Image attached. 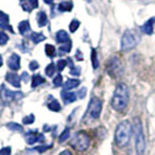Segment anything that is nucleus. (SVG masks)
<instances>
[{
  "mask_svg": "<svg viewBox=\"0 0 155 155\" xmlns=\"http://www.w3.org/2000/svg\"><path fill=\"white\" fill-rule=\"evenodd\" d=\"M130 101V89L125 83H119L117 85L111 105L116 111H124Z\"/></svg>",
  "mask_w": 155,
  "mask_h": 155,
  "instance_id": "nucleus-1",
  "label": "nucleus"
},
{
  "mask_svg": "<svg viewBox=\"0 0 155 155\" xmlns=\"http://www.w3.org/2000/svg\"><path fill=\"white\" fill-rule=\"evenodd\" d=\"M133 132V125L130 123V120H123L116 128L114 139L116 143L119 147H126L131 140Z\"/></svg>",
  "mask_w": 155,
  "mask_h": 155,
  "instance_id": "nucleus-2",
  "label": "nucleus"
},
{
  "mask_svg": "<svg viewBox=\"0 0 155 155\" xmlns=\"http://www.w3.org/2000/svg\"><path fill=\"white\" fill-rule=\"evenodd\" d=\"M133 132H134V138H135V149L138 155H143L146 150V139L143 134V128L142 124L139 118L134 119L133 123Z\"/></svg>",
  "mask_w": 155,
  "mask_h": 155,
  "instance_id": "nucleus-3",
  "label": "nucleus"
},
{
  "mask_svg": "<svg viewBox=\"0 0 155 155\" xmlns=\"http://www.w3.org/2000/svg\"><path fill=\"white\" fill-rule=\"evenodd\" d=\"M90 142H91V139L87 135V133L81 131L74 135L70 143L75 149H77L78 152H84L90 147Z\"/></svg>",
  "mask_w": 155,
  "mask_h": 155,
  "instance_id": "nucleus-4",
  "label": "nucleus"
},
{
  "mask_svg": "<svg viewBox=\"0 0 155 155\" xmlns=\"http://www.w3.org/2000/svg\"><path fill=\"white\" fill-rule=\"evenodd\" d=\"M140 42V36L139 34L133 29H128L124 33L123 39H121V50H130L133 49L134 47H137V45Z\"/></svg>",
  "mask_w": 155,
  "mask_h": 155,
  "instance_id": "nucleus-5",
  "label": "nucleus"
},
{
  "mask_svg": "<svg viewBox=\"0 0 155 155\" xmlns=\"http://www.w3.org/2000/svg\"><path fill=\"white\" fill-rule=\"evenodd\" d=\"M101 109H103V103H101V99L97 98V97H92L90 103H89L86 114L91 119H98L101 113Z\"/></svg>",
  "mask_w": 155,
  "mask_h": 155,
  "instance_id": "nucleus-6",
  "label": "nucleus"
},
{
  "mask_svg": "<svg viewBox=\"0 0 155 155\" xmlns=\"http://www.w3.org/2000/svg\"><path fill=\"white\" fill-rule=\"evenodd\" d=\"M107 72H109L110 76L113 78H116L117 76L120 75V72H121V63L117 57H113L109 62V64H107Z\"/></svg>",
  "mask_w": 155,
  "mask_h": 155,
  "instance_id": "nucleus-7",
  "label": "nucleus"
},
{
  "mask_svg": "<svg viewBox=\"0 0 155 155\" xmlns=\"http://www.w3.org/2000/svg\"><path fill=\"white\" fill-rule=\"evenodd\" d=\"M0 97H1V99L4 101H12L13 99H16V98H21L22 97V94L21 93H18L16 92H13V91H11V90H8L6 86H1V91H0Z\"/></svg>",
  "mask_w": 155,
  "mask_h": 155,
  "instance_id": "nucleus-8",
  "label": "nucleus"
},
{
  "mask_svg": "<svg viewBox=\"0 0 155 155\" xmlns=\"http://www.w3.org/2000/svg\"><path fill=\"white\" fill-rule=\"evenodd\" d=\"M7 65L8 68L13 71L20 69V56L16 54H12L7 60Z\"/></svg>",
  "mask_w": 155,
  "mask_h": 155,
  "instance_id": "nucleus-9",
  "label": "nucleus"
},
{
  "mask_svg": "<svg viewBox=\"0 0 155 155\" xmlns=\"http://www.w3.org/2000/svg\"><path fill=\"white\" fill-rule=\"evenodd\" d=\"M26 141H27V143L33 145V143H35V142L43 141V135L38 132H28L26 134Z\"/></svg>",
  "mask_w": 155,
  "mask_h": 155,
  "instance_id": "nucleus-10",
  "label": "nucleus"
},
{
  "mask_svg": "<svg viewBox=\"0 0 155 155\" xmlns=\"http://www.w3.org/2000/svg\"><path fill=\"white\" fill-rule=\"evenodd\" d=\"M6 81L11 85L14 86V87H20V77L18 76V74L8 72L7 75H6Z\"/></svg>",
  "mask_w": 155,
  "mask_h": 155,
  "instance_id": "nucleus-11",
  "label": "nucleus"
},
{
  "mask_svg": "<svg viewBox=\"0 0 155 155\" xmlns=\"http://www.w3.org/2000/svg\"><path fill=\"white\" fill-rule=\"evenodd\" d=\"M61 97H62V99L65 103H72V101H76V98H77V96H76V93L75 92H70L68 90H63L62 92H61Z\"/></svg>",
  "mask_w": 155,
  "mask_h": 155,
  "instance_id": "nucleus-12",
  "label": "nucleus"
},
{
  "mask_svg": "<svg viewBox=\"0 0 155 155\" xmlns=\"http://www.w3.org/2000/svg\"><path fill=\"white\" fill-rule=\"evenodd\" d=\"M154 21H155V19H154V18H152V19H149L148 21H146V22H145V25L141 27V29H142V31H143L145 34H147V35H152V34H153Z\"/></svg>",
  "mask_w": 155,
  "mask_h": 155,
  "instance_id": "nucleus-13",
  "label": "nucleus"
},
{
  "mask_svg": "<svg viewBox=\"0 0 155 155\" xmlns=\"http://www.w3.org/2000/svg\"><path fill=\"white\" fill-rule=\"evenodd\" d=\"M56 41L58 43H65L69 41V35L65 31H58L56 33Z\"/></svg>",
  "mask_w": 155,
  "mask_h": 155,
  "instance_id": "nucleus-14",
  "label": "nucleus"
},
{
  "mask_svg": "<svg viewBox=\"0 0 155 155\" xmlns=\"http://www.w3.org/2000/svg\"><path fill=\"white\" fill-rule=\"evenodd\" d=\"M18 28H19V31H20V34L25 35V34H27L28 31H31V25H29V22H28L27 20H23V21H21V22L19 23Z\"/></svg>",
  "mask_w": 155,
  "mask_h": 155,
  "instance_id": "nucleus-15",
  "label": "nucleus"
},
{
  "mask_svg": "<svg viewBox=\"0 0 155 155\" xmlns=\"http://www.w3.org/2000/svg\"><path fill=\"white\" fill-rule=\"evenodd\" d=\"M48 23V16H47L46 12H39L38 14V25L39 27H45Z\"/></svg>",
  "mask_w": 155,
  "mask_h": 155,
  "instance_id": "nucleus-16",
  "label": "nucleus"
},
{
  "mask_svg": "<svg viewBox=\"0 0 155 155\" xmlns=\"http://www.w3.org/2000/svg\"><path fill=\"white\" fill-rule=\"evenodd\" d=\"M72 8H74V4L71 1H62L58 5V9L61 12H70Z\"/></svg>",
  "mask_w": 155,
  "mask_h": 155,
  "instance_id": "nucleus-17",
  "label": "nucleus"
},
{
  "mask_svg": "<svg viewBox=\"0 0 155 155\" xmlns=\"http://www.w3.org/2000/svg\"><path fill=\"white\" fill-rule=\"evenodd\" d=\"M81 84V82L78 79H68L64 83V89L65 90H70V89H75Z\"/></svg>",
  "mask_w": 155,
  "mask_h": 155,
  "instance_id": "nucleus-18",
  "label": "nucleus"
},
{
  "mask_svg": "<svg viewBox=\"0 0 155 155\" xmlns=\"http://www.w3.org/2000/svg\"><path fill=\"white\" fill-rule=\"evenodd\" d=\"M27 1H28V4H22V8L25 11H28V12H31V9L36 8L38 5H39L38 0H27Z\"/></svg>",
  "mask_w": 155,
  "mask_h": 155,
  "instance_id": "nucleus-19",
  "label": "nucleus"
},
{
  "mask_svg": "<svg viewBox=\"0 0 155 155\" xmlns=\"http://www.w3.org/2000/svg\"><path fill=\"white\" fill-rule=\"evenodd\" d=\"M42 83H45V78L42 77V76H40V75H34L33 78H31V86L33 87H36V86L41 85Z\"/></svg>",
  "mask_w": 155,
  "mask_h": 155,
  "instance_id": "nucleus-20",
  "label": "nucleus"
},
{
  "mask_svg": "<svg viewBox=\"0 0 155 155\" xmlns=\"http://www.w3.org/2000/svg\"><path fill=\"white\" fill-rule=\"evenodd\" d=\"M47 106H48V109L50 110V111H54V112H60L61 111V105H60V103L56 99L49 101Z\"/></svg>",
  "mask_w": 155,
  "mask_h": 155,
  "instance_id": "nucleus-21",
  "label": "nucleus"
},
{
  "mask_svg": "<svg viewBox=\"0 0 155 155\" xmlns=\"http://www.w3.org/2000/svg\"><path fill=\"white\" fill-rule=\"evenodd\" d=\"M31 39L34 43H40V42H42L43 40L46 39V36L42 33H33L31 35Z\"/></svg>",
  "mask_w": 155,
  "mask_h": 155,
  "instance_id": "nucleus-22",
  "label": "nucleus"
},
{
  "mask_svg": "<svg viewBox=\"0 0 155 155\" xmlns=\"http://www.w3.org/2000/svg\"><path fill=\"white\" fill-rule=\"evenodd\" d=\"M45 51H46V55H48L49 57H54L56 55V49L53 45H46L45 46Z\"/></svg>",
  "mask_w": 155,
  "mask_h": 155,
  "instance_id": "nucleus-23",
  "label": "nucleus"
},
{
  "mask_svg": "<svg viewBox=\"0 0 155 155\" xmlns=\"http://www.w3.org/2000/svg\"><path fill=\"white\" fill-rule=\"evenodd\" d=\"M91 62H92L93 69H97L98 65H99V61H98V57H97L96 49H92V50H91Z\"/></svg>",
  "mask_w": 155,
  "mask_h": 155,
  "instance_id": "nucleus-24",
  "label": "nucleus"
},
{
  "mask_svg": "<svg viewBox=\"0 0 155 155\" xmlns=\"http://www.w3.org/2000/svg\"><path fill=\"white\" fill-rule=\"evenodd\" d=\"M55 70H56V65H55L54 63H49L48 65H47V68H46V74H47V76H49V77H53L54 76V74H55Z\"/></svg>",
  "mask_w": 155,
  "mask_h": 155,
  "instance_id": "nucleus-25",
  "label": "nucleus"
},
{
  "mask_svg": "<svg viewBox=\"0 0 155 155\" xmlns=\"http://www.w3.org/2000/svg\"><path fill=\"white\" fill-rule=\"evenodd\" d=\"M7 127L12 131H18V132H22V126L19 124H15V123H9L7 124Z\"/></svg>",
  "mask_w": 155,
  "mask_h": 155,
  "instance_id": "nucleus-26",
  "label": "nucleus"
},
{
  "mask_svg": "<svg viewBox=\"0 0 155 155\" xmlns=\"http://www.w3.org/2000/svg\"><path fill=\"white\" fill-rule=\"evenodd\" d=\"M79 21L78 20H76V19H74L72 21H71V23H70V26H69V29L71 33H74V31H76L78 29V27H79Z\"/></svg>",
  "mask_w": 155,
  "mask_h": 155,
  "instance_id": "nucleus-27",
  "label": "nucleus"
},
{
  "mask_svg": "<svg viewBox=\"0 0 155 155\" xmlns=\"http://www.w3.org/2000/svg\"><path fill=\"white\" fill-rule=\"evenodd\" d=\"M70 137V130L69 128H65L62 132V134L60 135V142H64L65 140H68Z\"/></svg>",
  "mask_w": 155,
  "mask_h": 155,
  "instance_id": "nucleus-28",
  "label": "nucleus"
},
{
  "mask_svg": "<svg viewBox=\"0 0 155 155\" xmlns=\"http://www.w3.org/2000/svg\"><path fill=\"white\" fill-rule=\"evenodd\" d=\"M60 50L62 53H69L70 50H71V41L69 40L68 42L63 43V46H61V48H60Z\"/></svg>",
  "mask_w": 155,
  "mask_h": 155,
  "instance_id": "nucleus-29",
  "label": "nucleus"
},
{
  "mask_svg": "<svg viewBox=\"0 0 155 155\" xmlns=\"http://www.w3.org/2000/svg\"><path fill=\"white\" fill-rule=\"evenodd\" d=\"M8 20H9V16L6 13H4V12L0 11V26L1 25H7Z\"/></svg>",
  "mask_w": 155,
  "mask_h": 155,
  "instance_id": "nucleus-30",
  "label": "nucleus"
},
{
  "mask_svg": "<svg viewBox=\"0 0 155 155\" xmlns=\"http://www.w3.org/2000/svg\"><path fill=\"white\" fill-rule=\"evenodd\" d=\"M8 41V35L6 33L0 31V46H5Z\"/></svg>",
  "mask_w": 155,
  "mask_h": 155,
  "instance_id": "nucleus-31",
  "label": "nucleus"
},
{
  "mask_svg": "<svg viewBox=\"0 0 155 155\" xmlns=\"http://www.w3.org/2000/svg\"><path fill=\"white\" fill-rule=\"evenodd\" d=\"M67 64H68V61L67 60H60L57 64H56V69L58 70V71H62L65 67H67Z\"/></svg>",
  "mask_w": 155,
  "mask_h": 155,
  "instance_id": "nucleus-32",
  "label": "nucleus"
},
{
  "mask_svg": "<svg viewBox=\"0 0 155 155\" xmlns=\"http://www.w3.org/2000/svg\"><path fill=\"white\" fill-rule=\"evenodd\" d=\"M34 120H35V117H34V114H29V116L25 117L22 120V123L25 125H31L34 123Z\"/></svg>",
  "mask_w": 155,
  "mask_h": 155,
  "instance_id": "nucleus-33",
  "label": "nucleus"
},
{
  "mask_svg": "<svg viewBox=\"0 0 155 155\" xmlns=\"http://www.w3.org/2000/svg\"><path fill=\"white\" fill-rule=\"evenodd\" d=\"M53 83H54V86H61V85H62V83H63L62 76H61V75H57V76L54 78Z\"/></svg>",
  "mask_w": 155,
  "mask_h": 155,
  "instance_id": "nucleus-34",
  "label": "nucleus"
},
{
  "mask_svg": "<svg viewBox=\"0 0 155 155\" xmlns=\"http://www.w3.org/2000/svg\"><path fill=\"white\" fill-rule=\"evenodd\" d=\"M11 152H12L11 147H4L0 149V155H11Z\"/></svg>",
  "mask_w": 155,
  "mask_h": 155,
  "instance_id": "nucleus-35",
  "label": "nucleus"
},
{
  "mask_svg": "<svg viewBox=\"0 0 155 155\" xmlns=\"http://www.w3.org/2000/svg\"><path fill=\"white\" fill-rule=\"evenodd\" d=\"M70 74H71V75H75V76H79V75H81V69H79V68H76V67H72Z\"/></svg>",
  "mask_w": 155,
  "mask_h": 155,
  "instance_id": "nucleus-36",
  "label": "nucleus"
},
{
  "mask_svg": "<svg viewBox=\"0 0 155 155\" xmlns=\"http://www.w3.org/2000/svg\"><path fill=\"white\" fill-rule=\"evenodd\" d=\"M38 68H39V63L36 62V61H31V64H29V69L34 71V70H36Z\"/></svg>",
  "mask_w": 155,
  "mask_h": 155,
  "instance_id": "nucleus-37",
  "label": "nucleus"
},
{
  "mask_svg": "<svg viewBox=\"0 0 155 155\" xmlns=\"http://www.w3.org/2000/svg\"><path fill=\"white\" fill-rule=\"evenodd\" d=\"M49 147H50V146H41V147H36L35 149H36V150H39L40 153H43V152H45V150H47Z\"/></svg>",
  "mask_w": 155,
  "mask_h": 155,
  "instance_id": "nucleus-38",
  "label": "nucleus"
},
{
  "mask_svg": "<svg viewBox=\"0 0 155 155\" xmlns=\"http://www.w3.org/2000/svg\"><path fill=\"white\" fill-rule=\"evenodd\" d=\"M76 58H77L78 61H82V60H83V56L81 55V51H79V50L76 51Z\"/></svg>",
  "mask_w": 155,
  "mask_h": 155,
  "instance_id": "nucleus-39",
  "label": "nucleus"
},
{
  "mask_svg": "<svg viewBox=\"0 0 155 155\" xmlns=\"http://www.w3.org/2000/svg\"><path fill=\"white\" fill-rule=\"evenodd\" d=\"M85 89H83V90H81L79 91V98H83V97H85Z\"/></svg>",
  "mask_w": 155,
  "mask_h": 155,
  "instance_id": "nucleus-40",
  "label": "nucleus"
},
{
  "mask_svg": "<svg viewBox=\"0 0 155 155\" xmlns=\"http://www.w3.org/2000/svg\"><path fill=\"white\" fill-rule=\"evenodd\" d=\"M60 155H72V154H71V152H69V150H63Z\"/></svg>",
  "mask_w": 155,
  "mask_h": 155,
  "instance_id": "nucleus-41",
  "label": "nucleus"
},
{
  "mask_svg": "<svg viewBox=\"0 0 155 155\" xmlns=\"http://www.w3.org/2000/svg\"><path fill=\"white\" fill-rule=\"evenodd\" d=\"M22 79H23V81H28V74H27V72H23Z\"/></svg>",
  "mask_w": 155,
  "mask_h": 155,
  "instance_id": "nucleus-42",
  "label": "nucleus"
},
{
  "mask_svg": "<svg viewBox=\"0 0 155 155\" xmlns=\"http://www.w3.org/2000/svg\"><path fill=\"white\" fill-rule=\"evenodd\" d=\"M46 4H48V5H50V4H53V0H43Z\"/></svg>",
  "mask_w": 155,
  "mask_h": 155,
  "instance_id": "nucleus-43",
  "label": "nucleus"
},
{
  "mask_svg": "<svg viewBox=\"0 0 155 155\" xmlns=\"http://www.w3.org/2000/svg\"><path fill=\"white\" fill-rule=\"evenodd\" d=\"M1 65H2V57L0 56V67H1Z\"/></svg>",
  "mask_w": 155,
  "mask_h": 155,
  "instance_id": "nucleus-44",
  "label": "nucleus"
},
{
  "mask_svg": "<svg viewBox=\"0 0 155 155\" xmlns=\"http://www.w3.org/2000/svg\"><path fill=\"white\" fill-rule=\"evenodd\" d=\"M20 1H21V2H23V1H25V0H20Z\"/></svg>",
  "mask_w": 155,
  "mask_h": 155,
  "instance_id": "nucleus-45",
  "label": "nucleus"
},
{
  "mask_svg": "<svg viewBox=\"0 0 155 155\" xmlns=\"http://www.w3.org/2000/svg\"><path fill=\"white\" fill-rule=\"evenodd\" d=\"M87 1H89V0H87Z\"/></svg>",
  "mask_w": 155,
  "mask_h": 155,
  "instance_id": "nucleus-46",
  "label": "nucleus"
}]
</instances>
